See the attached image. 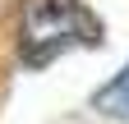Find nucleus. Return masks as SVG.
Segmentation results:
<instances>
[{"mask_svg": "<svg viewBox=\"0 0 129 124\" xmlns=\"http://www.w3.org/2000/svg\"><path fill=\"white\" fill-rule=\"evenodd\" d=\"M102 41V23L83 0H23L19 5V60L51 69L60 55Z\"/></svg>", "mask_w": 129, "mask_h": 124, "instance_id": "obj_1", "label": "nucleus"}, {"mask_svg": "<svg viewBox=\"0 0 129 124\" xmlns=\"http://www.w3.org/2000/svg\"><path fill=\"white\" fill-rule=\"evenodd\" d=\"M92 110L102 119H115V124H129V65L115 74L111 83H102L92 92Z\"/></svg>", "mask_w": 129, "mask_h": 124, "instance_id": "obj_2", "label": "nucleus"}]
</instances>
